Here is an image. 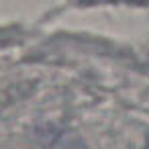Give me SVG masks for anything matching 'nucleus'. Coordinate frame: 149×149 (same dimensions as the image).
Returning a JSON list of instances; mask_svg holds the SVG:
<instances>
[{"instance_id": "obj_1", "label": "nucleus", "mask_w": 149, "mask_h": 149, "mask_svg": "<svg viewBox=\"0 0 149 149\" xmlns=\"http://www.w3.org/2000/svg\"><path fill=\"white\" fill-rule=\"evenodd\" d=\"M41 143L45 149H88V145L63 127H45L41 131Z\"/></svg>"}]
</instances>
